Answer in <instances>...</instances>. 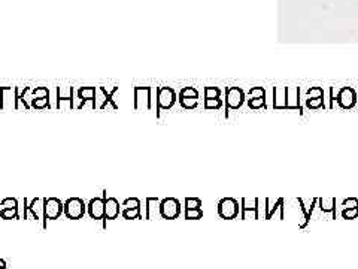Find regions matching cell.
<instances>
[{
    "mask_svg": "<svg viewBox=\"0 0 358 269\" xmlns=\"http://www.w3.org/2000/svg\"><path fill=\"white\" fill-rule=\"evenodd\" d=\"M0 219H3V220H21V217H20V209L0 208Z\"/></svg>",
    "mask_w": 358,
    "mask_h": 269,
    "instance_id": "cell-19",
    "label": "cell"
},
{
    "mask_svg": "<svg viewBox=\"0 0 358 269\" xmlns=\"http://www.w3.org/2000/svg\"><path fill=\"white\" fill-rule=\"evenodd\" d=\"M320 203V209L325 214H331L333 219L336 217V199L330 197V199H318Z\"/></svg>",
    "mask_w": 358,
    "mask_h": 269,
    "instance_id": "cell-17",
    "label": "cell"
},
{
    "mask_svg": "<svg viewBox=\"0 0 358 269\" xmlns=\"http://www.w3.org/2000/svg\"><path fill=\"white\" fill-rule=\"evenodd\" d=\"M96 97H97V93H96V88H94V87H79V90H78V99L81 100V103H79L76 108H78V110H82L87 102H91L93 108H96Z\"/></svg>",
    "mask_w": 358,
    "mask_h": 269,
    "instance_id": "cell-12",
    "label": "cell"
},
{
    "mask_svg": "<svg viewBox=\"0 0 358 269\" xmlns=\"http://www.w3.org/2000/svg\"><path fill=\"white\" fill-rule=\"evenodd\" d=\"M299 203H300V209L303 211V222L300 223V228H306L308 222L311 220V216H312V211H314V206L318 203V199H312V200H306V199H299Z\"/></svg>",
    "mask_w": 358,
    "mask_h": 269,
    "instance_id": "cell-13",
    "label": "cell"
},
{
    "mask_svg": "<svg viewBox=\"0 0 358 269\" xmlns=\"http://www.w3.org/2000/svg\"><path fill=\"white\" fill-rule=\"evenodd\" d=\"M0 208H6V209H20V202L15 197H5L0 202Z\"/></svg>",
    "mask_w": 358,
    "mask_h": 269,
    "instance_id": "cell-24",
    "label": "cell"
},
{
    "mask_svg": "<svg viewBox=\"0 0 358 269\" xmlns=\"http://www.w3.org/2000/svg\"><path fill=\"white\" fill-rule=\"evenodd\" d=\"M141 206V200L138 197H127L123 203H121V209H129V208H139Z\"/></svg>",
    "mask_w": 358,
    "mask_h": 269,
    "instance_id": "cell-28",
    "label": "cell"
},
{
    "mask_svg": "<svg viewBox=\"0 0 358 269\" xmlns=\"http://www.w3.org/2000/svg\"><path fill=\"white\" fill-rule=\"evenodd\" d=\"M203 219V209L194 208V209H185V220H200Z\"/></svg>",
    "mask_w": 358,
    "mask_h": 269,
    "instance_id": "cell-25",
    "label": "cell"
},
{
    "mask_svg": "<svg viewBox=\"0 0 358 269\" xmlns=\"http://www.w3.org/2000/svg\"><path fill=\"white\" fill-rule=\"evenodd\" d=\"M250 97H266V91L261 88V87H255V88H251L250 90Z\"/></svg>",
    "mask_w": 358,
    "mask_h": 269,
    "instance_id": "cell-37",
    "label": "cell"
},
{
    "mask_svg": "<svg viewBox=\"0 0 358 269\" xmlns=\"http://www.w3.org/2000/svg\"><path fill=\"white\" fill-rule=\"evenodd\" d=\"M221 90L218 87H206L205 88V99H216L219 97Z\"/></svg>",
    "mask_w": 358,
    "mask_h": 269,
    "instance_id": "cell-34",
    "label": "cell"
},
{
    "mask_svg": "<svg viewBox=\"0 0 358 269\" xmlns=\"http://www.w3.org/2000/svg\"><path fill=\"white\" fill-rule=\"evenodd\" d=\"M182 206L176 197H164L160 200V217L166 220H175L181 216Z\"/></svg>",
    "mask_w": 358,
    "mask_h": 269,
    "instance_id": "cell-5",
    "label": "cell"
},
{
    "mask_svg": "<svg viewBox=\"0 0 358 269\" xmlns=\"http://www.w3.org/2000/svg\"><path fill=\"white\" fill-rule=\"evenodd\" d=\"M336 100H337V103H339L340 108H343V110H351V108H354L355 103H357V94H355V91H354L352 88L346 87V88H342V90H340V93H339V96H337Z\"/></svg>",
    "mask_w": 358,
    "mask_h": 269,
    "instance_id": "cell-10",
    "label": "cell"
},
{
    "mask_svg": "<svg viewBox=\"0 0 358 269\" xmlns=\"http://www.w3.org/2000/svg\"><path fill=\"white\" fill-rule=\"evenodd\" d=\"M312 97H324V91L320 87H314L308 90V99H312Z\"/></svg>",
    "mask_w": 358,
    "mask_h": 269,
    "instance_id": "cell-38",
    "label": "cell"
},
{
    "mask_svg": "<svg viewBox=\"0 0 358 269\" xmlns=\"http://www.w3.org/2000/svg\"><path fill=\"white\" fill-rule=\"evenodd\" d=\"M179 97H196V99H199V91L194 87H184L179 91Z\"/></svg>",
    "mask_w": 358,
    "mask_h": 269,
    "instance_id": "cell-30",
    "label": "cell"
},
{
    "mask_svg": "<svg viewBox=\"0 0 358 269\" xmlns=\"http://www.w3.org/2000/svg\"><path fill=\"white\" fill-rule=\"evenodd\" d=\"M245 102V93L239 87H230L225 90V108L239 110Z\"/></svg>",
    "mask_w": 358,
    "mask_h": 269,
    "instance_id": "cell-6",
    "label": "cell"
},
{
    "mask_svg": "<svg viewBox=\"0 0 358 269\" xmlns=\"http://www.w3.org/2000/svg\"><path fill=\"white\" fill-rule=\"evenodd\" d=\"M87 212V203L84 199L73 196L65 202V216L71 220H81Z\"/></svg>",
    "mask_w": 358,
    "mask_h": 269,
    "instance_id": "cell-4",
    "label": "cell"
},
{
    "mask_svg": "<svg viewBox=\"0 0 358 269\" xmlns=\"http://www.w3.org/2000/svg\"><path fill=\"white\" fill-rule=\"evenodd\" d=\"M286 96H288V88L275 90V99H273L275 110H286Z\"/></svg>",
    "mask_w": 358,
    "mask_h": 269,
    "instance_id": "cell-16",
    "label": "cell"
},
{
    "mask_svg": "<svg viewBox=\"0 0 358 269\" xmlns=\"http://www.w3.org/2000/svg\"><path fill=\"white\" fill-rule=\"evenodd\" d=\"M258 199H252V200H248V199H242V205H241V219L242 220H247L248 217L251 216V219L257 220L260 217L258 214Z\"/></svg>",
    "mask_w": 358,
    "mask_h": 269,
    "instance_id": "cell-11",
    "label": "cell"
},
{
    "mask_svg": "<svg viewBox=\"0 0 358 269\" xmlns=\"http://www.w3.org/2000/svg\"><path fill=\"white\" fill-rule=\"evenodd\" d=\"M179 105L185 110H194L199 105V99H196V97H179Z\"/></svg>",
    "mask_w": 358,
    "mask_h": 269,
    "instance_id": "cell-23",
    "label": "cell"
},
{
    "mask_svg": "<svg viewBox=\"0 0 358 269\" xmlns=\"http://www.w3.org/2000/svg\"><path fill=\"white\" fill-rule=\"evenodd\" d=\"M176 103V91L172 87H158L157 88V117L161 111L170 110Z\"/></svg>",
    "mask_w": 358,
    "mask_h": 269,
    "instance_id": "cell-2",
    "label": "cell"
},
{
    "mask_svg": "<svg viewBox=\"0 0 358 269\" xmlns=\"http://www.w3.org/2000/svg\"><path fill=\"white\" fill-rule=\"evenodd\" d=\"M306 106L309 110H318V108H324V97H312V99H306Z\"/></svg>",
    "mask_w": 358,
    "mask_h": 269,
    "instance_id": "cell-27",
    "label": "cell"
},
{
    "mask_svg": "<svg viewBox=\"0 0 358 269\" xmlns=\"http://www.w3.org/2000/svg\"><path fill=\"white\" fill-rule=\"evenodd\" d=\"M30 106L33 110H45L49 108V97H39V99H30Z\"/></svg>",
    "mask_w": 358,
    "mask_h": 269,
    "instance_id": "cell-22",
    "label": "cell"
},
{
    "mask_svg": "<svg viewBox=\"0 0 358 269\" xmlns=\"http://www.w3.org/2000/svg\"><path fill=\"white\" fill-rule=\"evenodd\" d=\"M87 212L93 220H103L105 219V199L103 196H96L87 203Z\"/></svg>",
    "mask_w": 358,
    "mask_h": 269,
    "instance_id": "cell-8",
    "label": "cell"
},
{
    "mask_svg": "<svg viewBox=\"0 0 358 269\" xmlns=\"http://www.w3.org/2000/svg\"><path fill=\"white\" fill-rule=\"evenodd\" d=\"M30 93H32V99L49 97V88L48 87H35Z\"/></svg>",
    "mask_w": 358,
    "mask_h": 269,
    "instance_id": "cell-26",
    "label": "cell"
},
{
    "mask_svg": "<svg viewBox=\"0 0 358 269\" xmlns=\"http://www.w3.org/2000/svg\"><path fill=\"white\" fill-rule=\"evenodd\" d=\"M0 268H2V269L8 268V266H6V262H5L3 259H0Z\"/></svg>",
    "mask_w": 358,
    "mask_h": 269,
    "instance_id": "cell-40",
    "label": "cell"
},
{
    "mask_svg": "<svg viewBox=\"0 0 358 269\" xmlns=\"http://www.w3.org/2000/svg\"><path fill=\"white\" fill-rule=\"evenodd\" d=\"M343 209L345 208H358V199L357 197H348L342 202Z\"/></svg>",
    "mask_w": 358,
    "mask_h": 269,
    "instance_id": "cell-36",
    "label": "cell"
},
{
    "mask_svg": "<svg viewBox=\"0 0 358 269\" xmlns=\"http://www.w3.org/2000/svg\"><path fill=\"white\" fill-rule=\"evenodd\" d=\"M65 214V202L58 197H45L43 199V228L48 226V222L58 220Z\"/></svg>",
    "mask_w": 358,
    "mask_h": 269,
    "instance_id": "cell-1",
    "label": "cell"
},
{
    "mask_svg": "<svg viewBox=\"0 0 358 269\" xmlns=\"http://www.w3.org/2000/svg\"><path fill=\"white\" fill-rule=\"evenodd\" d=\"M65 102H68V105H69L71 108H73V88H72V91L68 96H63V94L60 93V90L57 88V108H58V110L63 108V103H65Z\"/></svg>",
    "mask_w": 358,
    "mask_h": 269,
    "instance_id": "cell-20",
    "label": "cell"
},
{
    "mask_svg": "<svg viewBox=\"0 0 358 269\" xmlns=\"http://www.w3.org/2000/svg\"><path fill=\"white\" fill-rule=\"evenodd\" d=\"M121 214V205H120V200L113 196L107 197L105 200V219L102 220L103 222V228H106L107 220H115L118 219Z\"/></svg>",
    "mask_w": 358,
    "mask_h": 269,
    "instance_id": "cell-9",
    "label": "cell"
},
{
    "mask_svg": "<svg viewBox=\"0 0 358 269\" xmlns=\"http://www.w3.org/2000/svg\"><path fill=\"white\" fill-rule=\"evenodd\" d=\"M100 110H106V108H112L113 111H116L118 110V105L113 102V97H105V100H103V103L99 106Z\"/></svg>",
    "mask_w": 358,
    "mask_h": 269,
    "instance_id": "cell-35",
    "label": "cell"
},
{
    "mask_svg": "<svg viewBox=\"0 0 358 269\" xmlns=\"http://www.w3.org/2000/svg\"><path fill=\"white\" fill-rule=\"evenodd\" d=\"M239 202L234 197H222L218 205H216V211L218 216L224 220H234L239 217Z\"/></svg>",
    "mask_w": 358,
    "mask_h": 269,
    "instance_id": "cell-3",
    "label": "cell"
},
{
    "mask_svg": "<svg viewBox=\"0 0 358 269\" xmlns=\"http://www.w3.org/2000/svg\"><path fill=\"white\" fill-rule=\"evenodd\" d=\"M282 211L284 212V199L282 197H279L276 202H275V205L273 206H267V212H266V220H270L272 217H273V214H275V211Z\"/></svg>",
    "mask_w": 358,
    "mask_h": 269,
    "instance_id": "cell-21",
    "label": "cell"
},
{
    "mask_svg": "<svg viewBox=\"0 0 358 269\" xmlns=\"http://www.w3.org/2000/svg\"><path fill=\"white\" fill-rule=\"evenodd\" d=\"M0 269H2V268H0Z\"/></svg>",
    "mask_w": 358,
    "mask_h": 269,
    "instance_id": "cell-41",
    "label": "cell"
},
{
    "mask_svg": "<svg viewBox=\"0 0 358 269\" xmlns=\"http://www.w3.org/2000/svg\"><path fill=\"white\" fill-rule=\"evenodd\" d=\"M202 208V199L199 197H185V209Z\"/></svg>",
    "mask_w": 358,
    "mask_h": 269,
    "instance_id": "cell-31",
    "label": "cell"
},
{
    "mask_svg": "<svg viewBox=\"0 0 358 269\" xmlns=\"http://www.w3.org/2000/svg\"><path fill=\"white\" fill-rule=\"evenodd\" d=\"M100 91L105 94V97H113V94L118 91V87H116V85H113V87H110V88H107V87H100Z\"/></svg>",
    "mask_w": 358,
    "mask_h": 269,
    "instance_id": "cell-39",
    "label": "cell"
},
{
    "mask_svg": "<svg viewBox=\"0 0 358 269\" xmlns=\"http://www.w3.org/2000/svg\"><path fill=\"white\" fill-rule=\"evenodd\" d=\"M121 217L124 220H139L142 219L141 206L139 208H129V209H121Z\"/></svg>",
    "mask_w": 358,
    "mask_h": 269,
    "instance_id": "cell-18",
    "label": "cell"
},
{
    "mask_svg": "<svg viewBox=\"0 0 358 269\" xmlns=\"http://www.w3.org/2000/svg\"><path fill=\"white\" fill-rule=\"evenodd\" d=\"M248 106H250L251 110L266 108V97H254V99H248Z\"/></svg>",
    "mask_w": 358,
    "mask_h": 269,
    "instance_id": "cell-29",
    "label": "cell"
},
{
    "mask_svg": "<svg viewBox=\"0 0 358 269\" xmlns=\"http://www.w3.org/2000/svg\"><path fill=\"white\" fill-rule=\"evenodd\" d=\"M222 106V100L219 97L216 99H205V108L206 110H219Z\"/></svg>",
    "mask_w": 358,
    "mask_h": 269,
    "instance_id": "cell-32",
    "label": "cell"
},
{
    "mask_svg": "<svg viewBox=\"0 0 358 269\" xmlns=\"http://www.w3.org/2000/svg\"><path fill=\"white\" fill-rule=\"evenodd\" d=\"M342 219H345V220L358 219V208H345L342 211Z\"/></svg>",
    "mask_w": 358,
    "mask_h": 269,
    "instance_id": "cell-33",
    "label": "cell"
},
{
    "mask_svg": "<svg viewBox=\"0 0 358 269\" xmlns=\"http://www.w3.org/2000/svg\"><path fill=\"white\" fill-rule=\"evenodd\" d=\"M29 216L33 220H43V199L40 197H33L29 200Z\"/></svg>",
    "mask_w": 358,
    "mask_h": 269,
    "instance_id": "cell-14",
    "label": "cell"
},
{
    "mask_svg": "<svg viewBox=\"0 0 358 269\" xmlns=\"http://www.w3.org/2000/svg\"><path fill=\"white\" fill-rule=\"evenodd\" d=\"M151 110L152 99H151V87H135V110Z\"/></svg>",
    "mask_w": 358,
    "mask_h": 269,
    "instance_id": "cell-7",
    "label": "cell"
},
{
    "mask_svg": "<svg viewBox=\"0 0 358 269\" xmlns=\"http://www.w3.org/2000/svg\"><path fill=\"white\" fill-rule=\"evenodd\" d=\"M157 216H160V200H158V197H146L145 219L146 220H152Z\"/></svg>",
    "mask_w": 358,
    "mask_h": 269,
    "instance_id": "cell-15",
    "label": "cell"
}]
</instances>
